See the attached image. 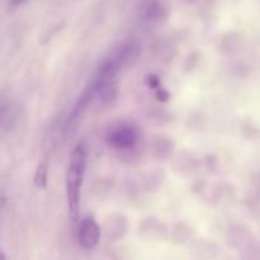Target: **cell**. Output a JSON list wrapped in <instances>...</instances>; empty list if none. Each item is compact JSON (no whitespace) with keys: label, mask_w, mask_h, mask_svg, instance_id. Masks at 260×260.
I'll list each match as a JSON object with an SVG mask.
<instances>
[{"label":"cell","mask_w":260,"mask_h":260,"mask_svg":"<svg viewBox=\"0 0 260 260\" xmlns=\"http://www.w3.org/2000/svg\"><path fill=\"white\" fill-rule=\"evenodd\" d=\"M79 244L85 250H93L101 240V228L93 216H86L80 221L78 231Z\"/></svg>","instance_id":"cell-3"},{"label":"cell","mask_w":260,"mask_h":260,"mask_svg":"<svg viewBox=\"0 0 260 260\" xmlns=\"http://www.w3.org/2000/svg\"><path fill=\"white\" fill-rule=\"evenodd\" d=\"M156 98H157V101H159V102L169 101V98H170L169 91L165 90L164 88H157L156 89Z\"/></svg>","instance_id":"cell-8"},{"label":"cell","mask_w":260,"mask_h":260,"mask_svg":"<svg viewBox=\"0 0 260 260\" xmlns=\"http://www.w3.org/2000/svg\"><path fill=\"white\" fill-rule=\"evenodd\" d=\"M0 260H7V258H5V255H4V253H3L2 249H0Z\"/></svg>","instance_id":"cell-10"},{"label":"cell","mask_w":260,"mask_h":260,"mask_svg":"<svg viewBox=\"0 0 260 260\" xmlns=\"http://www.w3.org/2000/svg\"><path fill=\"white\" fill-rule=\"evenodd\" d=\"M86 159H88V152L85 146L83 144L76 145L71 152L68 172H66V197H68L69 215L74 222H76L79 218Z\"/></svg>","instance_id":"cell-1"},{"label":"cell","mask_w":260,"mask_h":260,"mask_svg":"<svg viewBox=\"0 0 260 260\" xmlns=\"http://www.w3.org/2000/svg\"><path fill=\"white\" fill-rule=\"evenodd\" d=\"M28 0H10V5L12 7H19V5L24 4V3H27Z\"/></svg>","instance_id":"cell-9"},{"label":"cell","mask_w":260,"mask_h":260,"mask_svg":"<svg viewBox=\"0 0 260 260\" xmlns=\"http://www.w3.org/2000/svg\"><path fill=\"white\" fill-rule=\"evenodd\" d=\"M145 84H146V85L151 89L160 88L159 76H156L155 74H147L146 78H145Z\"/></svg>","instance_id":"cell-7"},{"label":"cell","mask_w":260,"mask_h":260,"mask_svg":"<svg viewBox=\"0 0 260 260\" xmlns=\"http://www.w3.org/2000/svg\"><path fill=\"white\" fill-rule=\"evenodd\" d=\"M109 146L119 151H129L134 149L139 141V132L136 127L129 123L114 124L109 128L106 137Z\"/></svg>","instance_id":"cell-2"},{"label":"cell","mask_w":260,"mask_h":260,"mask_svg":"<svg viewBox=\"0 0 260 260\" xmlns=\"http://www.w3.org/2000/svg\"><path fill=\"white\" fill-rule=\"evenodd\" d=\"M140 53H141V46L135 41H127L117 48L111 58L116 62L118 69H123L136 62Z\"/></svg>","instance_id":"cell-4"},{"label":"cell","mask_w":260,"mask_h":260,"mask_svg":"<svg viewBox=\"0 0 260 260\" xmlns=\"http://www.w3.org/2000/svg\"><path fill=\"white\" fill-rule=\"evenodd\" d=\"M47 179H48V165L47 162L43 160L40 162V165L37 167L35 173V177H33V182L35 185L40 189H46L47 187Z\"/></svg>","instance_id":"cell-6"},{"label":"cell","mask_w":260,"mask_h":260,"mask_svg":"<svg viewBox=\"0 0 260 260\" xmlns=\"http://www.w3.org/2000/svg\"><path fill=\"white\" fill-rule=\"evenodd\" d=\"M164 14V7L159 0H146L142 5L141 17L144 22H157Z\"/></svg>","instance_id":"cell-5"}]
</instances>
